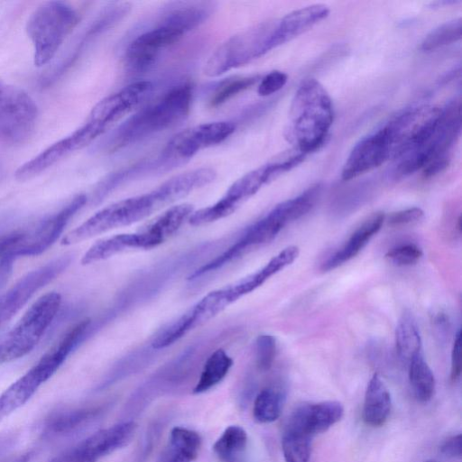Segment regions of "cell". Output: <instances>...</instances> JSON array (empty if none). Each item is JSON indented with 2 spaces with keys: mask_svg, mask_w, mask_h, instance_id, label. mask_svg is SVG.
<instances>
[{
  "mask_svg": "<svg viewBox=\"0 0 462 462\" xmlns=\"http://www.w3.org/2000/svg\"><path fill=\"white\" fill-rule=\"evenodd\" d=\"M329 14L327 5L316 4L287 14L276 25L271 37V50L283 44L310 29Z\"/></svg>",
  "mask_w": 462,
  "mask_h": 462,
  "instance_id": "ffe728a7",
  "label": "cell"
},
{
  "mask_svg": "<svg viewBox=\"0 0 462 462\" xmlns=\"http://www.w3.org/2000/svg\"><path fill=\"white\" fill-rule=\"evenodd\" d=\"M333 119L330 96L318 80L308 79L299 86L292 98L287 136L296 150L307 154L325 143Z\"/></svg>",
  "mask_w": 462,
  "mask_h": 462,
  "instance_id": "277c9868",
  "label": "cell"
},
{
  "mask_svg": "<svg viewBox=\"0 0 462 462\" xmlns=\"http://www.w3.org/2000/svg\"><path fill=\"white\" fill-rule=\"evenodd\" d=\"M344 408L339 402L325 401L299 406L290 416L285 430L312 437L340 420Z\"/></svg>",
  "mask_w": 462,
  "mask_h": 462,
  "instance_id": "ac0fdd59",
  "label": "cell"
},
{
  "mask_svg": "<svg viewBox=\"0 0 462 462\" xmlns=\"http://www.w3.org/2000/svg\"><path fill=\"white\" fill-rule=\"evenodd\" d=\"M260 77L258 75L235 76L219 82L208 100L211 107L223 105L239 93L250 88Z\"/></svg>",
  "mask_w": 462,
  "mask_h": 462,
  "instance_id": "d6a6232c",
  "label": "cell"
},
{
  "mask_svg": "<svg viewBox=\"0 0 462 462\" xmlns=\"http://www.w3.org/2000/svg\"><path fill=\"white\" fill-rule=\"evenodd\" d=\"M282 396L273 388L262 390L256 396L253 415L259 423H270L276 420L282 412Z\"/></svg>",
  "mask_w": 462,
  "mask_h": 462,
  "instance_id": "836d02e7",
  "label": "cell"
},
{
  "mask_svg": "<svg viewBox=\"0 0 462 462\" xmlns=\"http://www.w3.org/2000/svg\"><path fill=\"white\" fill-rule=\"evenodd\" d=\"M384 220L385 215L383 212L372 215L356 229L338 251L322 263L321 270L328 272L336 269L355 257L381 229Z\"/></svg>",
  "mask_w": 462,
  "mask_h": 462,
  "instance_id": "7402d4cb",
  "label": "cell"
},
{
  "mask_svg": "<svg viewBox=\"0 0 462 462\" xmlns=\"http://www.w3.org/2000/svg\"><path fill=\"white\" fill-rule=\"evenodd\" d=\"M288 76L280 70H273L261 79L257 93L261 97H268L282 89L287 83Z\"/></svg>",
  "mask_w": 462,
  "mask_h": 462,
  "instance_id": "ab89813d",
  "label": "cell"
},
{
  "mask_svg": "<svg viewBox=\"0 0 462 462\" xmlns=\"http://www.w3.org/2000/svg\"><path fill=\"white\" fill-rule=\"evenodd\" d=\"M392 407L390 393L378 374H374L366 387L363 420L371 427H380L387 420Z\"/></svg>",
  "mask_w": 462,
  "mask_h": 462,
  "instance_id": "cb8c5ba5",
  "label": "cell"
},
{
  "mask_svg": "<svg viewBox=\"0 0 462 462\" xmlns=\"http://www.w3.org/2000/svg\"><path fill=\"white\" fill-rule=\"evenodd\" d=\"M211 10L212 6L204 2H180L168 8L153 27L129 43L125 56L126 65L136 72L149 69L162 51L203 23Z\"/></svg>",
  "mask_w": 462,
  "mask_h": 462,
  "instance_id": "7a4b0ae2",
  "label": "cell"
},
{
  "mask_svg": "<svg viewBox=\"0 0 462 462\" xmlns=\"http://www.w3.org/2000/svg\"><path fill=\"white\" fill-rule=\"evenodd\" d=\"M149 80L134 81L101 99L92 108L86 125L100 136L137 107L152 92Z\"/></svg>",
  "mask_w": 462,
  "mask_h": 462,
  "instance_id": "5bb4252c",
  "label": "cell"
},
{
  "mask_svg": "<svg viewBox=\"0 0 462 462\" xmlns=\"http://www.w3.org/2000/svg\"><path fill=\"white\" fill-rule=\"evenodd\" d=\"M395 346L400 358L410 362L421 353V338L417 323L410 312H404L395 329Z\"/></svg>",
  "mask_w": 462,
  "mask_h": 462,
  "instance_id": "f1b7e54d",
  "label": "cell"
},
{
  "mask_svg": "<svg viewBox=\"0 0 462 462\" xmlns=\"http://www.w3.org/2000/svg\"><path fill=\"white\" fill-rule=\"evenodd\" d=\"M78 23V13L61 1L45 2L31 14L25 31L33 46L35 66L52 60Z\"/></svg>",
  "mask_w": 462,
  "mask_h": 462,
  "instance_id": "8992f818",
  "label": "cell"
},
{
  "mask_svg": "<svg viewBox=\"0 0 462 462\" xmlns=\"http://www.w3.org/2000/svg\"><path fill=\"white\" fill-rule=\"evenodd\" d=\"M98 457L82 440L76 446L57 455L50 462H96Z\"/></svg>",
  "mask_w": 462,
  "mask_h": 462,
  "instance_id": "f35d334b",
  "label": "cell"
},
{
  "mask_svg": "<svg viewBox=\"0 0 462 462\" xmlns=\"http://www.w3.org/2000/svg\"><path fill=\"white\" fill-rule=\"evenodd\" d=\"M462 19L456 18L446 22L432 30L422 41L420 49L432 51L461 39Z\"/></svg>",
  "mask_w": 462,
  "mask_h": 462,
  "instance_id": "e575fe53",
  "label": "cell"
},
{
  "mask_svg": "<svg viewBox=\"0 0 462 462\" xmlns=\"http://www.w3.org/2000/svg\"><path fill=\"white\" fill-rule=\"evenodd\" d=\"M291 222V217L283 202H281L263 218L249 226L228 249L194 271L189 279L194 280L213 272L245 254L251 248L271 242Z\"/></svg>",
  "mask_w": 462,
  "mask_h": 462,
  "instance_id": "7c38bea8",
  "label": "cell"
},
{
  "mask_svg": "<svg viewBox=\"0 0 462 462\" xmlns=\"http://www.w3.org/2000/svg\"><path fill=\"white\" fill-rule=\"evenodd\" d=\"M425 462H435V461H433V460H427V461H425Z\"/></svg>",
  "mask_w": 462,
  "mask_h": 462,
  "instance_id": "7dc6e473",
  "label": "cell"
},
{
  "mask_svg": "<svg viewBox=\"0 0 462 462\" xmlns=\"http://www.w3.org/2000/svg\"><path fill=\"white\" fill-rule=\"evenodd\" d=\"M15 259L10 254H5L0 258V288L8 281Z\"/></svg>",
  "mask_w": 462,
  "mask_h": 462,
  "instance_id": "f6af8a7d",
  "label": "cell"
},
{
  "mask_svg": "<svg viewBox=\"0 0 462 462\" xmlns=\"http://www.w3.org/2000/svg\"><path fill=\"white\" fill-rule=\"evenodd\" d=\"M272 180L273 177L266 162L236 180L216 203L193 211L189 218V224L202 226L231 215L263 185Z\"/></svg>",
  "mask_w": 462,
  "mask_h": 462,
  "instance_id": "4fadbf2b",
  "label": "cell"
},
{
  "mask_svg": "<svg viewBox=\"0 0 462 462\" xmlns=\"http://www.w3.org/2000/svg\"><path fill=\"white\" fill-rule=\"evenodd\" d=\"M158 246L155 239L144 228L136 233L118 234L93 244L81 258L84 265L106 260L131 249H150Z\"/></svg>",
  "mask_w": 462,
  "mask_h": 462,
  "instance_id": "d6986e66",
  "label": "cell"
},
{
  "mask_svg": "<svg viewBox=\"0 0 462 462\" xmlns=\"http://www.w3.org/2000/svg\"><path fill=\"white\" fill-rule=\"evenodd\" d=\"M43 381L32 367L0 394V422L24 405Z\"/></svg>",
  "mask_w": 462,
  "mask_h": 462,
  "instance_id": "d4e9b609",
  "label": "cell"
},
{
  "mask_svg": "<svg viewBox=\"0 0 462 462\" xmlns=\"http://www.w3.org/2000/svg\"><path fill=\"white\" fill-rule=\"evenodd\" d=\"M201 437L194 430L174 427L158 462H193L199 456Z\"/></svg>",
  "mask_w": 462,
  "mask_h": 462,
  "instance_id": "603a6c76",
  "label": "cell"
},
{
  "mask_svg": "<svg viewBox=\"0 0 462 462\" xmlns=\"http://www.w3.org/2000/svg\"><path fill=\"white\" fill-rule=\"evenodd\" d=\"M264 282L261 273L256 271L232 284L208 292L157 337V346L165 348L172 345Z\"/></svg>",
  "mask_w": 462,
  "mask_h": 462,
  "instance_id": "5b68a950",
  "label": "cell"
},
{
  "mask_svg": "<svg viewBox=\"0 0 462 462\" xmlns=\"http://www.w3.org/2000/svg\"><path fill=\"white\" fill-rule=\"evenodd\" d=\"M424 216V212L420 208H410L396 212H393L387 217V223L393 226H399L418 222Z\"/></svg>",
  "mask_w": 462,
  "mask_h": 462,
  "instance_id": "60d3db41",
  "label": "cell"
},
{
  "mask_svg": "<svg viewBox=\"0 0 462 462\" xmlns=\"http://www.w3.org/2000/svg\"><path fill=\"white\" fill-rule=\"evenodd\" d=\"M135 430L134 421H126L97 431L85 441L100 458L127 445L134 438Z\"/></svg>",
  "mask_w": 462,
  "mask_h": 462,
  "instance_id": "484cf974",
  "label": "cell"
},
{
  "mask_svg": "<svg viewBox=\"0 0 462 462\" xmlns=\"http://www.w3.org/2000/svg\"><path fill=\"white\" fill-rule=\"evenodd\" d=\"M247 443L245 430L236 425L227 427L213 445V451L221 462L238 460Z\"/></svg>",
  "mask_w": 462,
  "mask_h": 462,
  "instance_id": "1f68e13d",
  "label": "cell"
},
{
  "mask_svg": "<svg viewBox=\"0 0 462 462\" xmlns=\"http://www.w3.org/2000/svg\"><path fill=\"white\" fill-rule=\"evenodd\" d=\"M233 365V359L222 348L215 350L207 359L193 393H205L220 383Z\"/></svg>",
  "mask_w": 462,
  "mask_h": 462,
  "instance_id": "f546056e",
  "label": "cell"
},
{
  "mask_svg": "<svg viewBox=\"0 0 462 462\" xmlns=\"http://www.w3.org/2000/svg\"><path fill=\"white\" fill-rule=\"evenodd\" d=\"M276 354V340L272 335L263 334L255 341V358L258 368L267 371L271 368Z\"/></svg>",
  "mask_w": 462,
  "mask_h": 462,
  "instance_id": "8d00e7d4",
  "label": "cell"
},
{
  "mask_svg": "<svg viewBox=\"0 0 462 462\" xmlns=\"http://www.w3.org/2000/svg\"><path fill=\"white\" fill-rule=\"evenodd\" d=\"M70 255L55 258L22 277L0 295V325L15 315L42 287L59 276L69 265Z\"/></svg>",
  "mask_w": 462,
  "mask_h": 462,
  "instance_id": "9a60e30c",
  "label": "cell"
},
{
  "mask_svg": "<svg viewBox=\"0 0 462 462\" xmlns=\"http://www.w3.org/2000/svg\"><path fill=\"white\" fill-rule=\"evenodd\" d=\"M461 332L458 331L456 335L451 352L450 379L452 382H456L461 374Z\"/></svg>",
  "mask_w": 462,
  "mask_h": 462,
  "instance_id": "b9f144b4",
  "label": "cell"
},
{
  "mask_svg": "<svg viewBox=\"0 0 462 462\" xmlns=\"http://www.w3.org/2000/svg\"><path fill=\"white\" fill-rule=\"evenodd\" d=\"M204 178L190 170L167 180L154 189L112 203L88 217L61 239L63 245L88 240L109 230L140 221L160 208L202 188Z\"/></svg>",
  "mask_w": 462,
  "mask_h": 462,
  "instance_id": "6da1fadb",
  "label": "cell"
},
{
  "mask_svg": "<svg viewBox=\"0 0 462 462\" xmlns=\"http://www.w3.org/2000/svg\"><path fill=\"white\" fill-rule=\"evenodd\" d=\"M441 107L419 106L405 108L384 126L392 143L391 159L421 149L433 136L441 116Z\"/></svg>",
  "mask_w": 462,
  "mask_h": 462,
  "instance_id": "9c48e42d",
  "label": "cell"
},
{
  "mask_svg": "<svg viewBox=\"0 0 462 462\" xmlns=\"http://www.w3.org/2000/svg\"><path fill=\"white\" fill-rule=\"evenodd\" d=\"M441 453L448 457H461V434L445 439L440 446Z\"/></svg>",
  "mask_w": 462,
  "mask_h": 462,
  "instance_id": "7bdbcfd3",
  "label": "cell"
},
{
  "mask_svg": "<svg viewBox=\"0 0 462 462\" xmlns=\"http://www.w3.org/2000/svg\"><path fill=\"white\" fill-rule=\"evenodd\" d=\"M38 108L23 88L0 79V143L19 144L32 134Z\"/></svg>",
  "mask_w": 462,
  "mask_h": 462,
  "instance_id": "30bf717a",
  "label": "cell"
},
{
  "mask_svg": "<svg viewBox=\"0 0 462 462\" xmlns=\"http://www.w3.org/2000/svg\"><path fill=\"white\" fill-rule=\"evenodd\" d=\"M392 143L384 125L356 143L343 165L344 180L355 179L391 159Z\"/></svg>",
  "mask_w": 462,
  "mask_h": 462,
  "instance_id": "e0dca14e",
  "label": "cell"
},
{
  "mask_svg": "<svg viewBox=\"0 0 462 462\" xmlns=\"http://www.w3.org/2000/svg\"><path fill=\"white\" fill-rule=\"evenodd\" d=\"M236 126L227 121L204 123L174 135L156 160L159 167L171 168L192 158L197 152L226 140Z\"/></svg>",
  "mask_w": 462,
  "mask_h": 462,
  "instance_id": "8fae6325",
  "label": "cell"
},
{
  "mask_svg": "<svg viewBox=\"0 0 462 462\" xmlns=\"http://www.w3.org/2000/svg\"><path fill=\"white\" fill-rule=\"evenodd\" d=\"M422 256L421 249L414 244L398 245L389 250L385 258L398 266L415 264Z\"/></svg>",
  "mask_w": 462,
  "mask_h": 462,
  "instance_id": "74e56055",
  "label": "cell"
},
{
  "mask_svg": "<svg viewBox=\"0 0 462 462\" xmlns=\"http://www.w3.org/2000/svg\"><path fill=\"white\" fill-rule=\"evenodd\" d=\"M95 412L93 409L57 411L45 420L42 435L47 439H57L70 435L89 420Z\"/></svg>",
  "mask_w": 462,
  "mask_h": 462,
  "instance_id": "4316f807",
  "label": "cell"
},
{
  "mask_svg": "<svg viewBox=\"0 0 462 462\" xmlns=\"http://www.w3.org/2000/svg\"><path fill=\"white\" fill-rule=\"evenodd\" d=\"M409 380L415 398L420 402L430 401L435 392L434 374L422 352L409 362Z\"/></svg>",
  "mask_w": 462,
  "mask_h": 462,
  "instance_id": "4dcf8cb0",
  "label": "cell"
},
{
  "mask_svg": "<svg viewBox=\"0 0 462 462\" xmlns=\"http://www.w3.org/2000/svg\"><path fill=\"white\" fill-rule=\"evenodd\" d=\"M61 296L56 291L40 297L0 342V365L30 353L56 317Z\"/></svg>",
  "mask_w": 462,
  "mask_h": 462,
  "instance_id": "52a82bcc",
  "label": "cell"
},
{
  "mask_svg": "<svg viewBox=\"0 0 462 462\" xmlns=\"http://www.w3.org/2000/svg\"><path fill=\"white\" fill-rule=\"evenodd\" d=\"M89 325L90 321L88 319L77 323L54 347L43 355L33 365L44 383L57 372L67 357L84 339Z\"/></svg>",
  "mask_w": 462,
  "mask_h": 462,
  "instance_id": "44dd1931",
  "label": "cell"
},
{
  "mask_svg": "<svg viewBox=\"0 0 462 462\" xmlns=\"http://www.w3.org/2000/svg\"><path fill=\"white\" fill-rule=\"evenodd\" d=\"M229 462H238V460H235V461H229Z\"/></svg>",
  "mask_w": 462,
  "mask_h": 462,
  "instance_id": "c3c4849f",
  "label": "cell"
},
{
  "mask_svg": "<svg viewBox=\"0 0 462 462\" xmlns=\"http://www.w3.org/2000/svg\"><path fill=\"white\" fill-rule=\"evenodd\" d=\"M310 439L303 434L284 430L282 448L285 462H309Z\"/></svg>",
  "mask_w": 462,
  "mask_h": 462,
  "instance_id": "d590c367",
  "label": "cell"
},
{
  "mask_svg": "<svg viewBox=\"0 0 462 462\" xmlns=\"http://www.w3.org/2000/svg\"><path fill=\"white\" fill-rule=\"evenodd\" d=\"M85 194L76 195L60 210L43 219L31 233H24L8 254L14 259L38 255L47 250L60 236L69 219L86 204Z\"/></svg>",
  "mask_w": 462,
  "mask_h": 462,
  "instance_id": "2e32d148",
  "label": "cell"
},
{
  "mask_svg": "<svg viewBox=\"0 0 462 462\" xmlns=\"http://www.w3.org/2000/svg\"><path fill=\"white\" fill-rule=\"evenodd\" d=\"M32 457V452H27L24 454H22L7 462H30L31 458Z\"/></svg>",
  "mask_w": 462,
  "mask_h": 462,
  "instance_id": "bcb514c9",
  "label": "cell"
},
{
  "mask_svg": "<svg viewBox=\"0 0 462 462\" xmlns=\"http://www.w3.org/2000/svg\"><path fill=\"white\" fill-rule=\"evenodd\" d=\"M24 232L13 231L0 236V258L10 253L23 236Z\"/></svg>",
  "mask_w": 462,
  "mask_h": 462,
  "instance_id": "ee69618b",
  "label": "cell"
},
{
  "mask_svg": "<svg viewBox=\"0 0 462 462\" xmlns=\"http://www.w3.org/2000/svg\"><path fill=\"white\" fill-rule=\"evenodd\" d=\"M192 96L189 83L172 87L123 123L109 136L106 148L113 152L177 125L188 116Z\"/></svg>",
  "mask_w": 462,
  "mask_h": 462,
  "instance_id": "3957f363",
  "label": "cell"
},
{
  "mask_svg": "<svg viewBox=\"0 0 462 462\" xmlns=\"http://www.w3.org/2000/svg\"><path fill=\"white\" fill-rule=\"evenodd\" d=\"M74 152L68 136L53 143L35 157L24 162L15 171L16 180L24 181L42 173L69 153Z\"/></svg>",
  "mask_w": 462,
  "mask_h": 462,
  "instance_id": "83f0119b",
  "label": "cell"
},
{
  "mask_svg": "<svg viewBox=\"0 0 462 462\" xmlns=\"http://www.w3.org/2000/svg\"><path fill=\"white\" fill-rule=\"evenodd\" d=\"M276 22H265L236 33L224 42L206 62L204 73L218 77L244 66L271 51V37Z\"/></svg>",
  "mask_w": 462,
  "mask_h": 462,
  "instance_id": "ba28073f",
  "label": "cell"
}]
</instances>
